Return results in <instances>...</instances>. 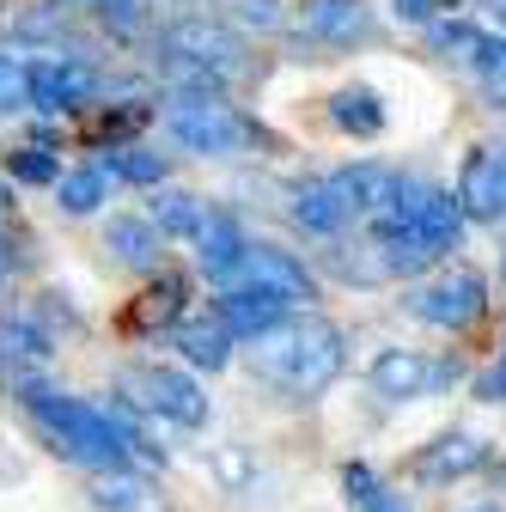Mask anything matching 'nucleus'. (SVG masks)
<instances>
[{"label":"nucleus","instance_id":"nucleus-1","mask_svg":"<svg viewBox=\"0 0 506 512\" xmlns=\"http://www.w3.org/2000/svg\"><path fill=\"white\" fill-rule=\"evenodd\" d=\"M250 366H257V378H269L275 391L311 403V397H324L342 378L348 348H342V330L330 324V317L299 311V317H287V324H275L269 336L250 342Z\"/></svg>","mask_w":506,"mask_h":512},{"label":"nucleus","instance_id":"nucleus-2","mask_svg":"<svg viewBox=\"0 0 506 512\" xmlns=\"http://www.w3.org/2000/svg\"><path fill=\"white\" fill-rule=\"evenodd\" d=\"M25 391V415L37 421V433L55 445L61 458H74V464H86L92 476H104V470H135L129 458V439H122V427H116V415L110 409H98V403H86V397H68V391H49V384H19Z\"/></svg>","mask_w":506,"mask_h":512},{"label":"nucleus","instance_id":"nucleus-3","mask_svg":"<svg viewBox=\"0 0 506 512\" xmlns=\"http://www.w3.org/2000/svg\"><path fill=\"white\" fill-rule=\"evenodd\" d=\"M366 232H372L378 250H391V244H427V250H439V256H452L458 238H464L458 189H439L433 177H403V171H397L385 208L366 220Z\"/></svg>","mask_w":506,"mask_h":512},{"label":"nucleus","instance_id":"nucleus-4","mask_svg":"<svg viewBox=\"0 0 506 512\" xmlns=\"http://www.w3.org/2000/svg\"><path fill=\"white\" fill-rule=\"evenodd\" d=\"M165 128H171V141L183 153H202V159H232V153L263 141V128L244 110H232L226 98H171Z\"/></svg>","mask_w":506,"mask_h":512},{"label":"nucleus","instance_id":"nucleus-5","mask_svg":"<svg viewBox=\"0 0 506 512\" xmlns=\"http://www.w3.org/2000/svg\"><path fill=\"white\" fill-rule=\"evenodd\" d=\"M159 55L171 61H189L214 80H238L244 74V37L226 25V19H208V13H183L159 31Z\"/></svg>","mask_w":506,"mask_h":512},{"label":"nucleus","instance_id":"nucleus-6","mask_svg":"<svg viewBox=\"0 0 506 512\" xmlns=\"http://www.w3.org/2000/svg\"><path fill=\"white\" fill-rule=\"evenodd\" d=\"M403 305H409V317H421V324H433V330H464V324H476L482 305H488V281H482V269L452 263V269H439L433 281L409 287Z\"/></svg>","mask_w":506,"mask_h":512},{"label":"nucleus","instance_id":"nucleus-7","mask_svg":"<svg viewBox=\"0 0 506 512\" xmlns=\"http://www.w3.org/2000/svg\"><path fill=\"white\" fill-rule=\"evenodd\" d=\"M458 378V360H427L421 348H385L372 360V391L385 403H421Z\"/></svg>","mask_w":506,"mask_h":512},{"label":"nucleus","instance_id":"nucleus-8","mask_svg":"<svg viewBox=\"0 0 506 512\" xmlns=\"http://www.w3.org/2000/svg\"><path fill=\"white\" fill-rule=\"evenodd\" d=\"M226 287H257V293H275L281 305L318 299V281H311V269L299 263L293 250H281V244H250V256L238 263V275L220 281V293H226Z\"/></svg>","mask_w":506,"mask_h":512},{"label":"nucleus","instance_id":"nucleus-9","mask_svg":"<svg viewBox=\"0 0 506 512\" xmlns=\"http://www.w3.org/2000/svg\"><path fill=\"white\" fill-rule=\"evenodd\" d=\"M299 31L311 43H330V49H360V43L385 37L372 0H299Z\"/></svg>","mask_w":506,"mask_h":512},{"label":"nucleus","instance_id":"nucleus-10","mask_svg":"<svg viewBox=\"0 0 506 512\" xmlns=\"http://www.w3.org/2000/svg\"><path fill=\"white\" fill-rule=\"evenodd\" d=\"M458 208L464 220H506V147H470L464 171H458Z\"/></svg>","mask_w":506,"mask_h":512},{"label":"nucleus","instance_id":"nucleus-11","mask_svg":"<svg viewBox=\"0 0 506 512\" xmlns=\"http://www.w3.org/2000/svg\"><path fill=\"white\" fill-rule=\"evenodd\" d=\"M98 92V68L86 55H37L31 61V110H74Z\"/></svg>","mask_w":506,"mask_h":512},{"label":"nucleus","instance_id":"nucleus-12","mask_svg":"<svg viewBox=\"0 0 506 512\" xmlns=\"http://www.w3.org/2000/svg\"><path fill=\"white\" fill-rule=\"evenodd\" d=\"M135 384H141V409H147V415H165V421H177V427H202V421H208V397H202V384L189 378V372H177V366H147Z\"/></svg>","mask_w":506,"mask_h":512},{"label":"nucleus","instance_id":"nucleus-13","mask_svg":"<svg viewBox=\"0 0 506 512\" xmlns=\"http://www.w3.org/2000/svg\"><path fill=\"white\" fill-rule=\"evenodd\" d=\"M293 317V305H281L275 293H257V287H226L220 299H214V324L232 336V342H257V336H269L275 324H287Z\"/></svg>","mask_w":506,"mask_h":512},{"label":"nucleus","instance_id":"nucleus-14","mask_svg":"<svg viewBox=\"0 0 506 512\" xmlns=\"http://www.w3.org/2000/svg\"><path fill=\"white\" fill-rule=\"evenodd\" d=\"M104 250L116 256L122 269L153 275V269L165 263V232H159L147 214H110V226H104Z\"/></svg>","mask_w":506,"mask_h":512},{"label":"nucleus","instance_id":"nucleus-15","mask_svg":"<svg viewBox=\"0 0 506 512\" xmlns=\"http://www.w3.org/2000/svg\"><path fill=\"white\" fill-rule=\"evenodd\" d=\"M482 464H488V445L476 433H439L433 445H421L415 476L421 482H458V476H476Z\"/></svg>","mask_w":506,"mask_h":512},{"label":"nucleus","instance_id":"nucleus-16","mask_svg":"<svg viewBox=\"0 0 506 512\" xmlns=\"http://www.w3.org/2000/svg\"><path fill=\"white\" fill-rule=\"evenodd\" d=\"M391 183H397V171H391V165H372V159L330 171V189H336V202L348 208V220H372L378 208H385Z\"/></svg>","mask_w":506,"mask_h":512},{"label":"nucleus","instance_id":"nucleus-17","mask_svg":"<svg viewBox=\"0 0 506 512\" xmlns=\"http://www.w3.org/2000/svg\"><path fill=\"white\" fill-rule=\"evenodd\" d=\"M287 214H293V226L311 232V238H336V232L348 226V208L336 202L330 177H305V183H293V189H287Z\"/></svg>","mask_w":506,"mask_h":512},{"label":"nucleus","instance_id":"nucleus-18","mask_svg":"<svg viewBox=\"0 0 506 512\" xmlns=\"http://www.w3.org/2000/svg\"><path fill=\"white\" fill-rule=\"evenodd\" d=\"M244 256H250L244 226H238L232 214H208V226H202V238H196V263H202L214 281H226V275H238Z\"/></svg>","mask_w":506,"mask_h":512},{"label":"nucleus","instance_id":"nucleus-19","mask_svg":"<svg viewBox=\"0 0 506 512\" xmlns=\"http://www.w3.org/2000/svg\"><path fill=\"white\" fill-rule=\"evenodd\" d=\"M55 354L49 330H37L31 317H0V372H13L25 384V372H37Z\"/></svg>","mask_w":506,"mask_h":512},{"label":"nucleus","instance_id":"nucleus-20","mask_svg":"<svg viewBox=\"0 0 506 512\" xmlns=\"http://www.w3.org/2000/svg\"><path fill=\"white\" fill-rule=\"evenodd\" d=\"M171 342H177V354L196 366V372H220V366L232 360V348H238V342L214 324V317H183V324L171 330Z\"/></svg>","mask_w":506,"mask_h":512},{"label":"nucleus","instance_id":"nucleus-21","mask_svg":"<svg viewBox=\"0 0 506 512\" xmlns=\"http://www.w3.org/2000/svg\"><path fill=\"white\" fill-rule=\"evenodd\" d=\"M86 494L98 512H159V488L141 470H104V476H92Z\"/></svg>","mask_w":506,"mask_h":512},{"label":"nucleus","instance_id":"nucleus-22","mask_svg":"<svg viewBox=\"0 0 506 512\" xmlns=\"http://www.w3.org/2000/svg\"><path fill=\"white\" fill-rule=\"evenodd\" d=\"M208 202L202 196H189V189H153V208H147V220L165 232V238H202V226H208Z\"/></svg>","mask_w":506,"mask_h":512},{"label":"nucleus","instance_id":"nucleus-23","mask_svg":"<svg viewBox=\"0 0 506 512\" xmlns=\"http://www.w3.org/2000/svg\"><path fill=\"white\" fill-rule=\"evenodd\" d=\"M330 122L342 128V135L372 141V135H385V98H378L372 86H342L330 98Z\"/></svg>","mask_w":506,"mask_h":512},{"label":"nucleus","instance_id":"nucleus-24","mask_svg":"<svg viewBox=\"0 0 506 512\" xmlns=\"http://www.w3.org/2000/svg\"><path fill=\"white\" fill-rule=\"evenodd\" d=\"M342 500H348V512H409V500L372 464H342Z\"/></svg>","mask_w":506,"mask_h":512},{"label":"nucleus","instance_id":"nucleus-25","mask_svg":"<svg viewBox=\"0 0 506 512\" xmlns=\"http://www.w3.org/2000/svg\"><path fill=\"white\" fill-rule=\"evenodd\" d=\"M104 202H110V177H104V165L61 171V183H55V208H61V214H98Z\"/></svg>","mask_w":506,"mask_h":512},{"label":"nucleus","instance_id":"nucleus-26","mask_svg":"<svg viewBox=\"0 0 506 512\" xmlns=\"http://www.w3.org/2000/svg\"><path fill=\"white\" fill-rule=\"evenodd\" d=\"M98 165H104V177H122V183H147V189H165V153H147V147H110Z\"/></svg>","mask_w":506,"mask_h":512},{"label":"nucleus","instance_id":"nucleus-27","mask_svg":"<svg viewBox=\"0 0 506 512\" xmlns=\"http://www.w3.org/2000/svg\"><path fill=\"white\" fill-rule=\"evenodd\" d=\"M427 37H433V49H439V55H458V61H470V68H476L482 43H488V31H482V25H470V19H439V25H427Z\"/></svg>","mask_w":506,"mask_h":512},{"label":"nucleus","instance_id":"nucleus-28","mask_svg":"<svg viewBox=\"0 0 506 512\" xmlns=\"http://www.w3.org/2000/svg\"><path fill=\"white\" fill-rule=\"evenodd\" d=\"M13 110H31V61L0 49V116H13Z\"/></svg>","mask_w":506,"mask_h":512},{"label":"nucleus","instance_id":"nucleus-29","mask_svg":"<svg viewBox=\"0 0 506 512\" xmlns=\"http://www.w3.org/2000/svg\"><path fill=\"white\" fill-rule=\"evenodd\" d=\"M7 171H13V183H61V159H55L49 147H19V153H7Z\"/></svg>","mask_w":506,"mask_h":512},{"label":"nucleus","instance_id":"nucleus-30","mask_svg":"<svg viewBox=\"0 0 506 512\" xmlns=\"http://www.w3.org/2000/svg\"><path fill=\"white\" fill-rule=\"evenodd\" d=\"M92 13H98L116 37H141V31H147V0H92Z\"/></svg>","mask_w":506,"mask_h":512},{"label":"nucleus","instance_id":"nucleus-31","mask_svg":"<svg viewBox=\"0 0 506 512\" xmlns=\"http://www.w3.org/2000/svg\"><path fill=\"white\" fill-rule=\"evenodd\" d=\"M226 7L250 31H281V0H226Z\"/></svg>","mask_w":506,"mask_h":512},{"label":"nucleus","instance_id":"nucleus-32","mask_svg":"<svg viewBox=\"0 0 506 512\" xmlns=\"http://www.w3.org/2000/svg\"><path fill=\"white\" fill-rule=\"evenodd\" d=\"M476 74H482L488 86H506V37H488V43H482V55H476Z\"/></svg>","mask_w":506,"mask_h":512},{"label":"nucleus","instance_id":"nucleus-33","mask_svg":"<svg viewBox=\"0 0 506 512\" xmlns=\"http://www.w3.org/2000/svg\"><path fill=\"white\" fill-rule=\"evenodd\" d=\"M476 397H482V403H506V348H500V360L476 378Z\"/></svg>","mask_w":506,"mask_h":512},{"label":"nucleus","instance_id":"nucleus-34","mask_svg":"<svg viewBox=\"0 0 506 512\" xmlns=\"http://www.w3.org/2000/svg\"><path fill=\"white\" fill-rule=\"evenodd\" d=\"M439 7H452V0H397V13L409 25H439Z\"/></svg>","mask_w":506,"mask_h":512},{"label":"nucleus","instance_id":"nucleus-35","mask_svg":"<svg viewBox=\"0 0 506 512\" xmlns=\"http://www.w3.org/2000/svg\"><path fill=\"white\" fill-rule=\"evenodd\" d=\"M220 476H226L232 488H238V482L250 476V464H244V452H238V445H226V452H220Z\"/></svg>","mask_w":506,"mask_h":512},{"label":"nucleus","instance_id":"nucleus-36","mask_svg":"<svg viewBox=\"0 0 506 512\" xmlns=\"http://www.w3.org/2000/svg\"><path fill=\"white\" fill-rule=\"evenodd\" d=\"M7 263H13V250H7V238H0V275H7Z\"/></svg>","mask_w":506,"mask_h":512},{"label":"nucleus","instance_id":"nucleus-37","mask_svg":"<svg viewBox=\"0 0 506 512\" xmlns=\"http://www.w3.org/2000/svg\"><path fill=\"white\" fill-rule=\"evenodd\" d=\"M7 202H13V189H7V183H0V208H7Z\"/></svg>","mask_w":506,"mask_h":512},{"label":"nucleus","instance_id":"nucleus-38","mask_svg":"<svg viewBox=\"0 0 506 512\" xmlns=\"http://www.w3.org/2000/svg\"><path fill=\"white\" fill-rule=\"evenodd\" d=\"M470 512H500V506H470Z\"/></svg>","mask_w":506,"mask_h":512},{"label":"nucleus","instance_id":"nucleus-39","mask_svg":"<svg viewBox=\"0 0 506 512\" xmlns=\"http://www.w3.org/2000/svg\"><path fill=\"white\" fill-rule=\"evenodd\" d=\"M500 7H506V0H500Z\"/></svg>","mask_w":506,"mask_h":512},{"label":"nucleus","instance_id":"nucleus-40","mask_svg":"<svg viewBox=\"0 0 506 512\" xmlns=\"http://www.w3.org/2000/svg\"><path fill=\"white\" fill-rule=\"evenodd\" d=\"M500 13H506V7H500Z\"/></svg>","mask_w":506,"mask_h":512}]
</instances>
